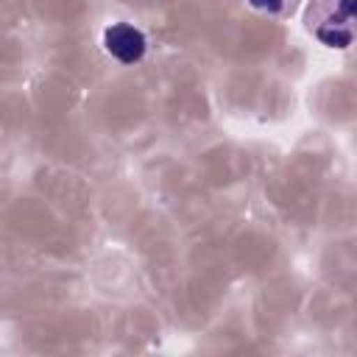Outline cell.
<instances>
[{
	"label": "cell",
	"instance_id": "obj_1",
	"mask_svg": "<svg viewBox=\"0 0 357 357\" xmlns=\"http://www.w3.org/2000/svg\"><path fill=\"white\" fill-rule=\"evenodd\" d=\"M304 28L324 47H351L357 39V0H307Z\"/></svg>",
	"mask_w": 357,
	"mask_h": 357
},
{
	"label": "cell",
	"instance_id": "obj_2",
	"mask_svg": "<svg viewBox=\"0 0 357 357\" xmlns=\"http://www.w3.org/2000/svg\"><path fill=\"white\" fill-rule=\"evenodd\" d=\"M145 47H148V39L145 33L131 25V22H112L106 31H103V50L117 59L120 64H134L145 56Z\"/></svg>",
	"mask_w": 357,
	"mask_h": 357
},
{
	"label": "cell",
	"instance_id": "obj_3",
	"mask_svg": "<svg viewBox=\"0 0 357 357\" xmlns=\"http://www.w3.org/2000/svg\"><path fill=\"white\" fill-rule=\"evenodd\" d=\"M254 11H262L268 17H290L298 6V0H245Z\"/></svg>",
	"mask_w": 357,
	"mask_h": 357
}]
</instances>
